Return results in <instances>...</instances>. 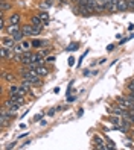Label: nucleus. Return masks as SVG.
<instances>
[{
    "mask_svg": "<svg viewBox=\"0 0 134 150\" xmlns=\"http://www.w3.org/2000/svg\"><path fill=\"white\" fill-rule=\"evenodd\" d=\"M2 76H3L5 81H8V82H12V81H14V74H12V73H6V71H3Z\"/></svg>",
    "mask_w": 134,
    "mask_h": 150,
    "instance_id": "16",
    "label": "nucleus"
},
{
    "mask_svg": "<svg viewBox=\"0 0 134 150\" xmlns=\"http://www.w3.org/2000/svg\"><path fill=\"white\" fill-rule=\"evenodd\" d=\"M43 46H46V41L44 40H34L32 41V47H35V49H40Z\"/></svg>",
    "mask_w": 134,
    "mask_h": 150,
    "instance_id": "12",
    "label": "nucleus"
},
{
    "mask_svg": "<svg viewBox=\"0 0 134 150\" xmlns=\"http://www.w3.org/2000/svg\"><path fill=\"white\" fill-rule=\"evenodd\" d=\"M118 2L119 0H108V3H107V11L108 12H118Z\"/></svg>",
    "mask_w": 134,
    "mask_h": 150,
    "instance_id": "4",
    "label": "nucleus"
},
{
    "mask_svg": "<svg viewBox=\"0 0 134 150\" xmlns=\"http://www.w3.org/2000/svg\"><path fill=\"white\" fill-rule=\"evenodd\" d=\"M8 9H11V3H6V0H5V2L0 3V11H2V14H3Z\"/></svg>",
    "mask_w": 134,
    "mask_h": 150,
    "instance_id": "15",
    "label": "nucleus"
},
{
    "mask_svg": "<svg viewBox=\"0 0 134 150\" xmlns=\"http://www.w3.org/2000/svg\"><path fill=\"white\" fill-rule=\"evenodd\" d=\"M32 30H34V26L32 24H24L21 28V33L24 35V37H29V35H32Z\"/></svg>",
    "mask_w": 134,
    "mask_h": 150,
    "instance_id": "6",
    "label": "nucleus"
},
{
    "mask_svg": "<svg viewBox=\"0 0 134 150\" xmlns=\"http://www.w3.org/2000/svg\"><path fill=\"white\" fill-rule=\"evenodd\" d=\"M21 49H23V52H29L32 49V41H23L21 42Z\"/></svg>",
    "mask_w": 134,
    "mask_h": 150,
    "instance_id": "14",
    "label": "nucleus"
},
{
    "mask_svg": "<svg viewBox=\"0 0 134 150\" xmlns=\"http://www.w3.org/2000/svg\"><path fill=\"white\" fill-rule=\"evenodd\" d=\"M11 37H12V38H14L15 41H21V40H23V37H24V35H23V33H21V30H20L19 33H15V35H11Z\"/></svg>",
    "mask_w": 134,
    "mask_h": 150,
    "instance_id": "18",
    "label": "nucleus"
},
{
    "mask_svg": "<svg viewBox=\"0 0 134 150\" xmlns=\"http://www.w3.org/2000/svg\"><path fill=\"white\" fill-rule=\"evenodd\" d=\"M46 62H55V56H46Z\"/></svg>",
    "mask_w": 134,
    "mask_h": 150,
    "instance_id": "22",
    "label": "nucleus"
},
{
    "mask_svg": "<svg viewBox=\"0 0 134 150\" xmlns=\"http://www.w3.org/2000/svg\"><path fill=\"white\" fill-rule=\"evenodd\" d=\"M9 99H11L12 102H15V103H19V105H23V103H24V97L20 96V94H11Z\"/></svg>",
    "mask_w": 134,
    "mask_h": 150,
    "instance_id": "7",
    "label": "nucleus"
},
{
    "mask_svg": "<svg viewBox=\"0 0 134 150\" xmlns=\"http://www.w3.org/2000/svg\"><path fill=\"white\" fill-rule=\"evenodd\" d=\"M41 32V28H34V30H32V35H38Z\"/></svg>",
    "mask_w": 134,
    "mask_h": 150,
    "instance_id": "23",
    "label": "nucleus"
},
{
    "mask_svg": "<svg viewBox=\"0 0 134 150\" xmlns=\"http://www.w3.org/2000/svg\"><path fill=\"white\" fill-rule=\"evenodd\" d=\"M19 90H20V86H17V85H9V96L11 94H19Z\"/></svg>",
    "mask_w": 134,
    "mask_h": 150,
    "instance_id": "17",
    "label": "nucleus"
},
{
    "mask_svg": "<svg viewBox=\"0 0 134 150\" xmlns=\"http://www.w3.org/2000/svg\"><path fill=\"white\" fill-rule=\"evenodd\" d=\"M5 26H6V23H5V18H3V15H2V20H0V28L5 29Z\"/></svg>",
    "mask_w": 134,
    "mask_h": 150,
    "instance_id": "25",
    "label": "nucleus"
},
{
    "mask_svg": "<svg viewBox=\"0 0 134 150\" xmlns=\"http://www.w3.org/2000/svg\"><path fill=\"white\" fill-rule=\"evenodd\" d=\"M20 14H12L9 17V24H20Z\"/></svg>",
    "mask_w": 134,
    "mask_h": 150,
    "instance_id": "11",
    "label": "nucleus"
},
{
    "mask_svg": "<svg viewBox=\"0 0 134 150\" xmlns=\"http://www.w3.org/2000/svg\"><path fill=\"white\" fill-rule=\"evenodd\" d=\"M116 100H118V103L120 105L122 108H125V109H130V108L133 106V102H131V100L128 99L127 96H125V97H118V99H116Z\"/></svg>",
    "mask_w": 134,
    "mask_h": 150,
    "instance_id": "2",
    "label": "nucleus"
},
{
    "mask_svg": "<svg viewBox=\"0 0 134 150\" xmlns=\"http://www.w3.org/2000/svg\"><path fill=\"white\" fill-rule=\"evenodd\" d=\"M15 40L11 37H2V46L3 47H6V49H9V50H14V47H15Z\"/></svg>",
    "mask_w": 134,
    "mask_h": 150,
    "instance_id": "1",
    "label": "nucleus"
},
{
    "mask_svg": "<svg viewBox=\"0 0 134 150\" xmlns=\"http://www.w3.org/2000/svg\"><path fill=\"white\" fill-rule=\"evenodd\" d=\"M40 17H41V20H43V24L47 26V23H49V14L46 11H41L40 12Z\"/></svg>",
    "mask_w": 134,
    "mask_h": 150,
    "instance_id": "13",
    "label": "nucleus"
},
{
    "mask_svg": "<svg viewBox=\"0 0 134 150\" xmlns=\"http://www.w3.org/2000/svg\"><path fill=\"white\" fill-rule=\"evenodd\" d=\"M52 0H44L43 2V5H41V8H49V6H52Z\"/></svg>",
    "mask_w": 134,
    "mask_h": 150,
    "instance_id": "21",
    "label": "nucleus"
},
{
    "mask_svg": "<svg viewBox=\"0 0 134 150\" xmlns=\"http://www.w3.org/2000/svg\"><path fill=\"white\" fill-rule=\"evenodd\" d=\"M128 5V11H134V0H127Z\"/></svg>",
    "mask_w": 134,
    "mask_h": 150,
    "instance_id": "20",
    "label": "nucleus"
},
{
    "mask_svg": "<svg viewBox=\"0 0 134 150\" xmlns=\"http://www.w3.org/2000/svg\"><path fill=\"white\" fill-rule=\"evenodd\" d=\"M31 24L34 26V28H43V26H44L40 15H34L32 18H31Z\"/></svg>",
    "mask_w": 134,
    "mask_h": 150,
    "instance_id": "5",
    "label": "nucleus"
},
{
    "mask_svg": "<svg viewBox=\"0 0 134 150\" xmlns=\"http://www.w3.org/2000/svg\"><path fill=\"white\" fill-rule=\"evenodd\" d=\"M21 29L19 28V24H9L8 26V33L9 35H15V33H19Z\"/></svg>",
    "mask_w": 134,
    "mask_h": 150,
    "instance_id": "9",
    "label": "nucleus"
},
{
    "mask_svg": "<svg viewBox=\"0 0 134 150\" xmlns=\"http://www.w3.org/2000/svg\"><path fill=\"white\" fill-rule=\"evenodd\" d=\"M0 2H5V0H0Z\"/></svg>",
    "mask_w": 134,
    "mask_h": 150,
    "instance_id": "28",
    "label": "nucleus"
},
{
    "mask_svg": "<svg viewBox=\"0 0 134 150\" xmlns=\"http://www.w3.org/2000/svg\"><path fill=\"white\" fill-rule=\"evenodd\" d=\"M67 49H69V50H78V49H79V44H78V42H72Z\"/></svg>",
    "mask_w": 134,
    "mask_h": 150,
    "instance_id": "19",
    "label": "nucleus"
},
{
    "mask_svg": "<svg viewBox=\"0 0 134 150\" xmlns=\"http://www.w3.org/2000/svg\"><path fill=\"white\" fill-rule=\"evenodd\" d=\"M69 65H70V67L75 65V58H73V56H70V58H69Z\"/></svg>",
    "mask_w": 134,
    "mask_h": 150,
    "instance_id": "24",
    "label": "nucleus"
},
{
    "mask_svg": "<svg viewBox=\"0 0 134 150\" xmlns=\"http://www.w3.org/2000/svg\"><path fill=\"white\" fill-rule=\"evenodd\" d=\"M34 71H35V74L40 76V77H44V76H47V74H49V70H47L46 67H41V65L35 67V68H34Z\"/></svg>",
    "mask_w": 134,
    "mask_h": 150,
    "instance_id": "3",
    "label": "nucleus"
},
{
    "mask_svg": "<svg viewBox=\"0 0 134 150\" xmlns=\"http://www.w3.org/2000/svg\"><path fill=\"white\" fill-rule=\"evenodd\" d=\"M118 11H119V12H125V11H128L127 0H119V2H118Z\"/></svg>",
    "mask_w": 134,
    "mask_h": 150,
    "instance_id": "8",
    "label": "nucleus"
},
{
    "mask_svg": "<svg viewBox=\"0 0 134 150\" xmlns=\"http://www.w3.org/2000/svg\"><path fill=\"white\" fill-rule=\"evenodd\" d=\"M107 50H108V52H113V50H114V44H110V46H107Z\"/></svg>",
    "mask_w": 134,
    "mask_h": 150,
    "instance_id": "26",
    "label": "nucleus"
},
{
    "mask_svg": "<svg viewBox=\"0 0 134 150\" xmlns=\"http://www.w3.org/2000/svg\"><path fill=\"white\" fill-rule=\"evenodd\" d=\"M0 53H2V58L3 59H11V50L9 49H6V47H3L2 46V49H0Z\"/></svg>",
    "mask_w": 134,
    "mask_h": 150,
    "instance_id": "10",
    "label": "nucleus"
},
{
    "mask_svg": "<svg viewBox=\"0 0 134 150\" xmlns=\"http://www.w3.org/2000/svg\"><path fill=\"white\" fill-rule=\"evenodd\" d=\"M41 117H43V114H38L37 117H34V121H38V120H41Z\"/></svg>",
    "mask_w": 134,
    "mask_h": 150,
    "instance_id": "27",
    "label": "nucleus"
}]
</instances>
